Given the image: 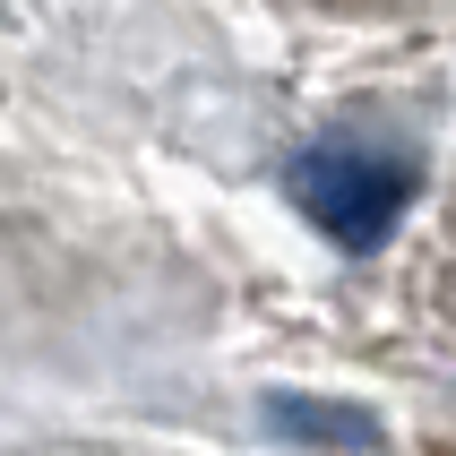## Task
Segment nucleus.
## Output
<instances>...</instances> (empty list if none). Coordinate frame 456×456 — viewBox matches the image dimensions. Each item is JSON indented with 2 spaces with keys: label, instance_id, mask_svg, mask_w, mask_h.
Here are the masks:
<instances>
[{
  "label": "nucleus",
  "instance_id": "f257e3e1",
  "mask_svg": "<svg viewBox=\"0 0 456 456\" xmlns=\"http://www.w3.org/2000/svg\"><path fill=\"white\" fill-rule=\"evenodd\" d=\"M284 190H293V207L328 232L336 250L370 258V250H387V232L405 224L413 164L387 155V147H362V138H328V147H302L284 164Z\"/></svg>",
  "mask_w": 456,
  "mask_h": 456
},
{
  "label": "nucleus",
  "instance_id": "f03ea898",
  "mask_svg": "<svg viewBox=\"0 0 456 456\" xmlns=\"http://www.w3.org/2000/svg\"><path fill=\"white\" fill-rule=\"evenodd\" d=\"M267 431L276 439H319V448H379V422L370 413H328V405H310V396H276L267 405Z\"/></svg>",
  "mask_w": 456,
  "mask_h": 456
}]
</instances>
